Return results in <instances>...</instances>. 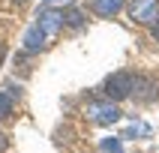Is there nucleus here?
<instances>
[{
    "instance_id": "obj_10",
    "label": "nucleus",
    "mask_w": 159,
    "mask_h": 153,
    "mask_svg": "<svg viewBox=\"0 0 159 153\" xmlns=\"http://www.w3.org/2000/svg\"><path fill=\"white\" fill-rule=\"evenodd\" d=\"M102 150H105V153H123L117 138H108V141H102Z\"/></svg>"
},
{
    "instance_id": "obj_4",
    "label": "nucleus",
    "mask_w": 159,
    "mask_h": 153,
    "mask_svg": "<svg viewBox=\"0 0 159 153\" xmlns=\"http://www.w3.org/2000/svg\"><path fill=\"white\" fill-rule=\"evenodd\" d=\"M129 18L138 24H153L159 18V0H129Z\"/></svg>"
},
{
    "instance_id": "obj_9",
    "label": "nucleus",
    "mask_w": 159,
    "mask_h": 153,
    "mask_svg": "<svg viewBox=\"0 0 159 153\" xmlns=\"http://www.w3.org/2000/svg\"><path fill=\"white\" fill-rule=\"evenodd\" d=\"M63 24H72V27H81L84 24V18H81V9H66V12H63Z\"/></svg>"
},
{
    "instance_id": "obj_5",
    "label": "nucleus",
    "mask_w": 159,
    "mask_h": 153,
    "mask_svg": "<svg viewBox=\"0 0 159 153\" xmlns=\"http://www.w3.org/2000/svg\"><path fill=\"white\" fill-rule=\"evenodd\" d=\"M33 24L39 27L48 39H54V36H57V30L63 27V12H57V9H42V12L36 15Z\"/></svg>"
},
{
    "instance_id": "obj_3",
    "label": "nucleus",
    "mask_w": 159,
    "mask_h": 153,
    "mask_svg": "<svg viewBox=\"0 0 159 153\" xmlns=\"http://www.w3.org/2000/svg\"><path fill=\"white\" fill-rule=\"evenodd\" d=\"M132 96L141 105L159 99V78H153V75H135L132 78Z\"/></svg>"
},
{
    "instance_id": "obj_11",
    "label": "nucleus",
    "mask_w": 159,
    "mask_h": 153,
    "mask_svg": "<svg viewBox=\"0 0 159 153\" xmlns=\"http://www.w3.org/2000/svg\"><path fill=\"white\" fill-rule=\"evenodd\" d=\"M150 36H153V39H156V42H159V18H156V21H153V24H150Z\"/></svg>"
},
{
    "instance_id": "obj_13",
    "label": "nucleus",
    "mask_w": 159,
    "mask_h": 153,
    "mask_svg": "<svg viewBox=\"0 0 159 153\" xmlns=\"http://www.w3.org/2000/svg\"><path fill=\"white\" fill-rule=\"evenodd\" d=\"M3 60H6V42H0V66H3Z\"/></svg>"
},
{
    "instance_id": "obj_8",
    "label": "nucleus",
    "mask_w": 159,
    "mask_h": 153,
    "mask_svg": "<svg viewBox=\"0 0 159 153\" xmlns=\"http://www.w3.org/2000/svg\"><path fill=\"white\" fill-rule=\"evenodd\" d=\"M15 96L18 93H12V87L0 90V120H6V117L15 111Z\"/></svg>"
},
{
    "instance_id": "obj_7",
    "label": "nucleus",
    "mask_w": 159,
    "mask_h": 153,
    "mask_svg": "<svg viewBox=\"0 0 159 153\" xmlns=\"http://www.w3.org/2000/svg\"><path fill=\"white\" fill-rule=\"evenodd\" d=\"M45 45H48V36H45L36 24H30V30L24 33V48L27 51H39V48H45Z\"/></svg>"
},
{
    "instance_id": "obj_12",
    "label": "nucleus",
    "mask_w": 159,
    "mask_h": 153,
    "mask_svg": "<svg viewBox=\"0 0 159 153\" xmlns=\"http://www.w3.org/2000/svg\"><path fill=\"white\" fill-rule=\"evenodd\" d=\"M6 147H9V138L0 132V153H6Z\"/></svg>"
},
{
    "instance_id": "obj_15",
    "label": "nucleus",
    "mask_w": 159,
    "mask_h": 153,
    "mask_svg": "<svg viewBox=\"0 0 159 153\" xmlns=\"http://www.w3.org/2000/svg\"><path fill=\"white\" fill-rule=\"evenodd\" d=\"M45 3H54V0H45Z\"/></svg>"
},
{
    "instance_id": "obj_1",
    "label": "nucleus",
    "mask_w": 159,
    "mask_h": 153,
    "mask_svg": "<svg viewBox=\"0 0 159 153\" xmlns=\"http://www.w3.org/2000/svg\"><path fill=\"white\" fill-rule=\"evenodd\" d=\"M87 117L99 126H111L120 120V108L111 99H93V102H87Z\"/></svg>"
},
{
    "instance_id": "obj_2",
    "label": "nucleus",
    "mask_w": 159,
    "mask_h": 153,
    "mask_svg": "<svg viewBox=\"0 0 159 153\" xmlns=\"http://www.w3.org/2000/svg\"><path fill=\"white\" fill-rule=\"evenodd\" d=\"M102 90H105V99H111V102H120V99L132 96V72H114V75H108Z\"/></svg>"
},
{
    "instance_id": "obj_6",
    "label": "nucleus",
    "mask_w": 159,
    "mask_h": 153,
    "mask_svg": "<svg viewBox=\"0 0 159 153\" xmlns=\"http://www.w3.org/2000/svg\"><path fill=\"white\" fill-rule=\"evenodd\" d=\"M90 9H93L99 18H111V15H117V12L123 9V0H93Z\"/></svg>"
},
{
    "instance_id": "obj_14",
    "label": "nucleus",
    "mask_w": 159,
    "mask_h": 153,
    "mask_svg": "<svg viewBox=\"0 0 159 153\" xmlns=\"http://www.w3.org/2000/svg\"><path fill=\"white\" fill-rule=\"evenodd\" d=\"M12 3H15V6H24V3H27V0H12Z\"/></svg>"
}]
</instances>
